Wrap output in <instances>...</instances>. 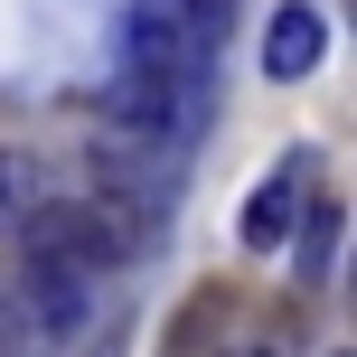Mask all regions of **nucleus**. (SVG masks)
Returning a JSON list of instances; mask_svg holds the SVG:
<instances>
[{
    "mask_svg": "<svg viewBox=\"0 0 357 357\" xmlns=\"http://www.w3.org/2000/svg\"><path fill=\"white\" fill-rule=\"evenodd\" d=\"M282 348H291V339H282V329H273V339H254V348H245V357H282Z\"/></svg>",
    "mask_w": 357,
    "mask_h": 357,
    "instance_id": "obj_9",
    "label": "nucleus"
},
{
    "mask_svg": "<svg viewBox=\"0 0 357 357\" xmlns=\"http://www.w3.org/2000/svg\"><path fill=\"white\" fill-rule=\"evenodd\" d=\"M339 245H348L339 197H310V207H301V235H291V273H301V282H329V273H339Z\"/></svg>",
    "mask_w": 357,
    "mask_h": 357,
    "instance_id": "obj_4",
    "label": "nucleus"
},
{
    "mask_svg": "<svg viewBox=\"0 0 357 357\" xmlns=\"http://www.w3.org/2000/svg\"><path fill=\"white\" fill-rule=\"evenodd\" d=\"M169 10H178V19H197L207 38H226V29H235V0H169Z\"/></svg>",
    "mask_w": 357,
    "mask_h": 357,
    "instance_id": "obj_8",
    "label": "nucleus"
},
{
    "mask_svg": "<svg viewBox=\"0 0 357 357\" xmlns=\"http://www.w3.org/2000/svg\"><path fill=\"white\" fill-rule=\"evenodd\" d=\"M38 207H47V169H38V151H0V235H29Z\"/></svg>",
    "mask_w": 357,
    "mask_h": 357,
    "instance_id": "obj_5",
    "label": "nucleus"
},
{
    "mask_svg": "<svg viewBox=\"0 0 357 357\" xmlns=\"http://www.w3.org/2000/svg\"><path fill=\"white\" fill-rule=\"evenodd\" d=\"M0 357H29V310H19L10 282H0Z\"/></svg>",
    "mask_w": 357,
    "mask_h": 357,
    "instance_id": "obj_7",
    "label": "nucleus"
},
{
    "mask_svg": "<svg viewBox=\"0 0 357 357\" xmlns=\"http://www.w3.org/2000/svg\"><path fill=\"white\" fill-rule=\"evenodd\" d=\"M226 320H235V291H226V282H207V291L188 301V320H169V357H207Z\"/></svg>",
    "mask_w": 357,
    "mask_h": 357,
    "instance_id": "obj_6",
    "label": "nucleus"
},
{
    "mask_svg": "<svg viewBox=\"0 0 357 357\" xmlns=\"http://www.w3.org/2000/svg\"><path fill=\"white\" fill-rule=\"evenodd\" d=\"M19 310H29V339H75V329L104 320V273L66 264V254H19Z\"/></svg>",
    "mask_w": 357,
    "mask_h": 357,
    "instance_id": "obj_1",
    "label": "nucleus"
},
{
    "mask_svg": "<svg viewBox=\"0 0 357 357\" xmlns=\"http://www.w3.org/2000/svg\"><path fill=\"white\" fill-rule=\"evenodd\" d=\"M301 207H310V169L291 160V169H273L264 188H254V207L235 216V235H245L254 254H273V245H282V235H301Z\"/></svg>",
    "mask_w": 357,
    "mask_h": 357,
    "instance_id": "obj_3",
    "label": "nucleus"
},
{
    "mask_svg": "<svg viewBox=\"0 0 357 357\" xmlns=\"http://www.w3.org/2000/svg\"><path fill=\"white\" fill-rule=\"evenodd\" d=\"M320 56H329V19L310 10V0H282L273 29H264V75H273V85H301Z\"/></svg>",
    "mask_w": 357,
    "mask_h": 357,
    "instance_id": "obj_2",
    "label": "nucleus"
}]
</instances>
